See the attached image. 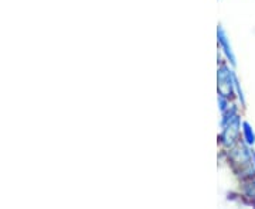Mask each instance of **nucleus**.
Returning <instances> with one entry per match:
<instances>
[{"instance_id": "f257e3e1", "label": "nucleus", "mask_w": 255, "mask_h": 209, "mask_svg": "<svg viewBox=\"0 0 255 209\" xmlns=\"http://www.w3.org/2000/svg\"><path fill=\"white\" fill-rule=\"evenodd\" d=\"M241 125L243 119L237 105L231 103L224 113H221V120H220V132L219 141L223 148L230 150L231 147L240 143L241 139Z\"/></svg>"}, {"instance_id": "f03ea898", "label": "nucleus", "mask_w": 255, "mask_h": 209, "mask_svg": "<svg viewBox=\"0 0 255 209\" xmlns=\"http://www.w3.org/2000/svg\"><path fill=\"white\" fill-rule=\"evenodd\" d=\"M236 75L228 64H220L217 70V92L228 99L236 98Z\"/></svg>"}, {"instance_id": "7ed1b4c3", "label": "nucleus", "mask_w": 255, "mask_h": 209, "mask_svg": "<svg viewBox=\"0 0 255 209\" xmlns=\"http://www.w3.org/2000/svg\"><path fill=\"white\" fill-rule=\"evenodd\" d=\"M217 44H219L223 55L226 57L228 64L231 65V67H237V57H236V53L233 50L230 37H228L227 31L224 30V27L221 24L217 26Z\"/></svg>"}, {"instance_id": "20e7f679", "label": "nucleus", "mask_w": 255, "mask_h": 209, "mask_svg": "<svg viewBox=\"0 0 255 209\" xmlns=\"http://www.w3.org/2000/svg\"><path fill=\"white\" fill-rule=\"evenodd\" d=\"M241 139L250 147H254L255 145V129L247 120H243V125H241Z\"/></svg>"}, {"instance_id": "39448f33", "label": "nucleus", "mask_w": 255, "mask_h": 209, "mask_svg": "<svg viewBox=\"0 0 255 209\" xmlns=\"http://www.w3.org/2000/svg\"><path fill=\"white\" fill-rule=\"evenodd\" d=\"M243 184V197L250 200V204L254 207L255 204V177L247 178L241 181Z\"/></svg>"}, {"instance_id": "423d86ee", "label": "nucleus", "mask_w": 255, "mask_h": 209, "mask_svg": "<svg viewBox=\"0 0 255 209\" xmlns=\"http://www.w3.org/2000/svg\"><path fill=\"white\" fill-rule=\"evenodd\" d=\"M217 103H219L220 113H224L231 106V99H228V98L223 96V95H219L217 96Z\"/></svg>"}, {"instance_id": "0eeeda50", "label": "nucleus", "mask_w": 255, "mask_h": 209, "mask_svg": "<svg viewBox=\"0 0 255 209\" xmlns=\"http://www.w3.org/2000/svg\"><path fill=\"white\" fill-rule=\"evenodd\" d=\"M253 161H254V168H255V151L253 153Z\"/></svg>"}, {"instance_id": "6e6552de", "label": "nucleus", "mask_w": 255, "mask_h": 209, "mask_svg": "<svg viewBox=\"0 0 255 209\" xmlns=\"http://www.w3.org/2000/svg\"><path fill=\"white\" fill-rule=\"evenodd\" d=\"M254 207H255V204H254Z\"/></svg>"}]
</instances>
